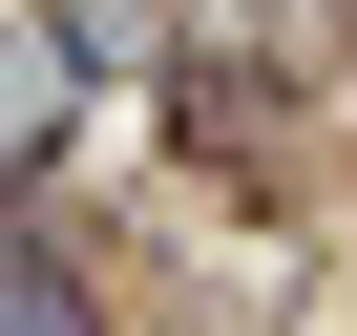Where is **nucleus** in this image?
Returning a JSON list of instances; mask_svg holds the SVG:
<instances>
[{"instance_id":"obj_2","label":"nucleus","mask_w":357,"mask_h":336,"mask_svg":"<svg viewBox=\"0 0 357 336\" xmlns=\"http://www.w3.org/2000/svg\"><path fill=\"white\" fill-rule=\"evenodd\" d=\"M43 105H63V43H43V22H0V168L43 147Z\"/></svg>"},{"instance_id":"obj_1","label":"nucleus","mask_w":357,"mask_h":336,"mask_svg":"<svg viewBox=\"0 0 357 336\" xmlns=\"http://www.w3.org/2000/svg\"><path fill=\"white\" fill-rule=\"evenodd\" d=\"M0 336H84V273H63L43 231H0Z\"/></svg>"}]
</instances>
